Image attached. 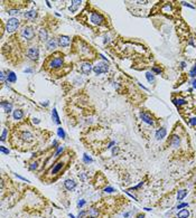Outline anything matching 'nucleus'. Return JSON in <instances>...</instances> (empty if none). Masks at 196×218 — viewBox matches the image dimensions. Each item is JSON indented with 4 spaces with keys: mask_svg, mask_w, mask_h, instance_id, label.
<instances>
[{
    "mask_svg": "<svg viewBox=\"0 0 196 218\" xmlns=\"http://www.w3.org/2000/svg\"><path fill=\"white\" fill-rule=\"evenodd\" d=\"M7 76H8L7 82H9V83H15L16 81H17V76H16V74L14 72H11V70H9V72H8Z\"/></svg>",
    "mask_w": 196,
    "mask_h": 218,
    "instance_id": "nucleus-21",
    "label": "nucleus"
},
{
    "mask_svg": "<svg viewBox=\"0 0 196 218\" xmlns=\"http://www.w3.org/2000/svg\"><path fill=\"white\" fill-rule=\"evenodd\" d=\"M192 85H193L194 89H196V78H194V80L192 81Z\"/></svg>",
    "mask_w": 196,
    "mask_h": 218,
    "instance_id": "nucleus-48",
    "label": "nucleus"
},
{
    "mask_svg": "<svg viewBox=\"0 0 196 218\" xmlns=\"http://www.w3.org/2000/svg\"><path fill=\"white\" fill-rule=\"evenodd\" d=\"M146 78L149 83H154L155 82V75L152 72H147L146 73Z\"/></svg>",
    "mask_w": 196,
    "mask_h": 218,
    "instance_id": "nucleus-27",
    "label": "nucleus"
},
{
    "mask_svg": "<svg viewBox=\"0 0 196 218\" xmlns=\"http://www.w3.org/2000/svg\"><path fill=\"white\" fill-rule=\"evenodd\" d=\"M70 217H71V218H75V217H74V216L72 215V214H70Z\"/></svg>",
    "mask_w": 196,
    "mask_h": 218,
    "instance_id": "nucleus-56",
    "label": "nucleus"
},
{
    "mask_svg": "<svg viewBox=\"0 0 196 218\" xmlns=\"http://www.w3.org/2000/svg\"><path fill=\"white\" fill-rule=\"evenodd\" d=\"M85 214H86V213H85L84 210H82V211H81L80 214H78V216H77V218H83V217H84V215H85Z\"/></svg>",
    "mask_w": 196,
    "mask_h": 218,
    "instance_id": "nucleus-44",
    "label": "nucleus"
},
{
    "mask_svg": "<svg viewBox=\"0 0 196 218\" xmlns=\"http://www.w3.org/2000/svg\"><path fill=\"white\" fill-rule=\"evenodd\" d=\"M8 14H9L10 16H16V15L19 14V10L18 9H10L9 11H8Z\"/></svg>",
    "mask_w": 196,
    "mask_h": 218,
    "instance_id": "nucleus-34",
    "label": "nucleus"
},
{
    "mask_svg": "<svg viewBox=\"0 0 196 218\" xmlns=\"http://www.w3.org/2000/svg\"><path fill=\"white\" fill-rule=\"evenodd\" d=\"M113 191H114V189H113L112 187H107L104 189V192H109L110 193V192H113Z\"/></svg>",
    "mask_w": 196,
    "mask_h": 218,
    "instance_id": "nucleus-41",
    "label": "nucleus"
},
{
    "mask_svg": "<svg viewBox=\"0 0 196 218\" xmlns=\"http://www.w3.org/2000/svg\"><path fill=\"white\" fill-rule=\"evenodd\" d=\"M1 106H2V109L5 110L6 113H10L11 110H13V104L9 102H1Z\"/></svg>",
    "mask_w": 196,
    "mask_h": 218,
    "instance_id": "nucleus-19",
    "label": "nucleus"
},
{
    "mask_svg": "<svg viewBox=\"0 0 196 218\" xmlns=\"http://www.w3.org/2000/svg\"><path fill=\"white\" fill-rule=\"evenodd\" d=\"M7 134H8V130H7V129H3V130H2V134H1V141H2V142L6 140Z\"/></svg>",
    "mask_w": 196,
    "mask_h": 218,
    "instance_id": "nucleus-33",
    "label": "nucleus"
},
{
    "mask_svg": "<svg viewBox=\"0 0 196 218\" xmlns=\"http://www.w3.org/2000/svg\"><path fill=\"white\" fill-rule=\"evenodd\" d=\"M118 151H119V149H118V146H113V149H112V154L114 156V154L118 153Z\"/></svg>",
    "mask_w": 196,
    "mask_h": 218,
    "instance_id": "nucleus-43",
    "label": "nucleus"
},
{
    "mask_svg": "<svg viewBox=\"0 0 196 218\" xmlns=\"http://www.w3.org/2000/svg\"><path fill=\"white\" fill-rule=\"evenodd\" d=\"M27 56H28L31 61H37V59L39 58V49L36 46L30 47V48L28 49V51H27Z\"/></svg>",
    "mask_w": 196,
    "mask_h": 218,
    "instance_id": "nucleus-5",
    "label": "nucleus"
},
{
    "mask_svg": "<svg viewBox=\"0 0 196 218\" xmlns=\"http://www.w3.org/2000/svg\"><path fill=\"white\" fill-rule=\"evenodd\" d=\"M88 215H89V217L90 218H97V216H99V210H97L96 208H91L89 210V213H88Z\"/></svg>",
    "mask_w": 196,
    "mask_h": 218,
    "instance_id": "nucleus-23",
    "label": "nucleus"
},
{
    "mask_svg": "<svg viewBox=\"0 0 196 218\" xmlns=\"http://www.w3.org/2000/svg\"><path fill=\"white\" fill-rule=\"evenodd\" d=\"M83 160H84L85 163H91V162L93 161L92 158H91V157H89L88 154H85V153L83 154Z\"/></svg>",
    "mask_w": 196,
    "mask_h": 218,
    "instance_id": "nucleus-29",
    "label": "nucleus"
},
{
    "mask_svg": "<svg viewBox=\"0 0 196 218\" xmlns=\"http://www.w3.org/2000/svg\"><path fill=\"white\" fill-rule=\"evenodd\" d=\"M24 72H25V73H31V72H33V69H31V68H26Z\"/></svg>",
    "mask_w": 196,
    "mask_h": 218,
    "instance_id": "nucleus-49",
    "label": "nucleus"
},
{
    "mask_svg": "<svg viewBox=\"0 0 196 218\" xmlns=\"http://www.w3.org/2000/svg\"><path fill=\"white\" fill-rule=\"evenodd\" d=\"M108 69H109V65L107 64V63H104V62H99V63H96V64L93 66V72L95 73L96 75L107 73Z\"/></svg>",
    "mask_w": 196,
    "mask_h": 218,
    "instance_id": "nucleus-2",
    "label": "nucleus"
},
{
    "mask_svg": "<svg viewBox=\"0 0 196 218\" xmlns=\"http://www.w3.org/2000/svg\"><path fill=\"white\" fill-rule=\"evenodd\" d=\"M63 63H64L63 58L60 57V56H57V57H55V58H53L52 61H50L49 67H50V68H58V67L63 66Z\"/></svg>",
    "mask_w": 196,
    "mask_h": 218,
    "instance_id": "nucleus-6",
    "label": "nucleus"
},
{
    "mask_svg": "<svg viewBox=\"0 0 196 218\" xmlns=\"http://www.w3.org/2000/svg\"><path fill=\"white\" fill-rule=\"evenodd\" d=\"M36 16H37L36 10H29V11H27V13L24 14V17L27 18V19H30V20H33V19L36 18Z\"/></svg>",
    "mask_w": 196,
    "mask_h": 218,
    "instance_id": "nucleus-17",
    "label": "nucleus"
},
{
    "mask_svg": "<svg viewBox=\"0 0 196 218\" xmlns=\"http://www.w3.org/2000/svg\"><path fill=\"white\" fill-rule=\"evenodd\" d=\"M81 5V1H77V0H73V1H71V6H70V11L71 13H75L77 10V8L80 7Z\"/></svg>",
    "mask_w": 196,
    "mask_h": 218,
    "instance_id": "nucleus-16",
    "label": "nucleus"
},
{
    "mask_svg": "<svg viewBox=\"0 0 196 218\" xmlns=\"http://www.w3.org/2000/svg\"><path fill=\"white\" fill-rule=\"evenodd\" d=\"M63 167H64V162H57V163L52 168V170H50V174H53V176L54 174H57L62 170Z\"/></svg>",
    "mask_w": 196,
    "mask_h": 218,
    "instance_id": "nucleus-13",
    "label": "nucleus"
},
{
    "mask_svg": "<svg viewBox=\"0 0 196 218\" xmlns=\"http://www.w3.org/2000/svg\"><path fill=\"white\" fill-rule=\"evenodd\" d=\"M91 70H92V65L90 63H83L81 65V72L84 75H89Z\"/></svg>",
    "mask_w": 196,
    "mask_h": 218,
    "instance_id": "nucleus-11",
    "label": "nucleus"
},
{
    "mask_svg": "<svg viewBox=\"0 0 196 218\" xmlns=\"http://www.w3.org/2000/svg\"><path fill=\"white\" fill-rule=\"evenodd\" d=\"M39 122H41V121H39V119H36V117L33 119V123H34V124H38Z\"/></svg>",
    "mask_w": 196,
    "mask_h": 218,
    "instance_id": "nucleus-46",
    "label": "nucleus"
},
{
    "mask_svg": "<svg viewBox=\"0 0 196 218\" xmlns=\"http://www.w3.org/2000/svg\"><path fill=\"white\" fill-rule=\"evenodd\" d=\"M29 168H30V170H36V169L38 168V162H36V161L33 162V163L30 164V167H29Z\"/></svg>",
    "mask_w": 196,
    "mask_h": 218,
    "instance_id": "nucleus-38",
    "label": "nucleus"
},
{
    "mask_svg": "<svg viewBox=\"0 0 196 218\" xmlns=\"http://www.w3.org/2000/svg\"><path fill=\"white\" fill-rule=\"evenodd\" d=\"M169 143H170V145L174 149H178L179 148V146H180V138H179L178 134H172V135L170 137Z\"/></svg>",
    "mask_w": 196,
    "mask_h": 218,
    "instance_id": "nucleus-8",
    "label": "nucleus"
},
{
    "mask_svg": "<svg viewBox=\"0 0 196 218\" xmlns=\"http://www.w3.org/2000/svg\"><path fill=\"white\" fill-rule=\"evenodd\" d=\"M114 144H116V142H114V141H112L111 143H110V144L108 145V149H111V148H113V145H114Z\"/></svg>",
    "mask_w": 196,
    "mask_h": 218,
    "instance_id": "nucleus-47",
    "label": "nucleus"
},
{
    "mask_svg": "<svg viewBox=\"0 0 196 218\" xmlns=\"http://www.w3.org/2000/svg\"><path fill=\"white\" fill-rule=\"evenodd\" d=\"M180 65H182V68H184V67L186 66V63L185 62H182V63H180Z\"/></svg>",
    "mask_w": 196,
    "mask_h": 218,
    "instance_id": "nucleus-52",
    "label": "nucleus"
},
{
    "mask_svg": "<svg viewBox=\"0 0 196 218\" xmlns=\"http://www.w3.org/2000/svg\"><path fill=\"white\" fill-rule=\"evenodd\" d=\"M137 218H145V216L143 215H138V217H137Z\"/></svg>",
    "mask_w": 196,
    "mask_h": 218,
    "instance_id": "nucleus-55",
    "label": "nucleus"
},
{
    "mask_svg": "<svg viewBox=\"0 0 196 218\" xmlns=\"http://www.w3.org/2000/svg\"><path fill=\"white\" fill-rule=\"evenodd\" d=\"M129 215H130V213H124L123 217H124V218H128V217H129Z\"/></svg>",
    "mask_w": 196,
    "mask_h": 218,
    "instance_id": "nucleus-51",
    "label": "nucleus"
},
{
    "mask_svg": "<svg viewBox=\"0 0 196 218\" xmlns=\"http://www.w3.org/2000/svg\"><path fill=\"white\" fill-rule=\"evenodd\" d=\"M186 207H188V204L187 203H182V204H179V205H177V209H183V208H186Z\"/></svg>",
    "mask_w": 196,
    "mask_h": 218,
    "instance_id": "nucleus-36",
    "label": "nucleus"
},
{
    "mask_svg": "<svg viewBox=\"0 0 196 218\" xmlns=\"http://www.w3.org/2000/svg\"><path fill=\"white\" fill-rule=\"evenodd\" d=\"M189 123H191V125L196 126V117H192V119H189Z\"/></svg>",
    "mask_w": 196,
    "mask_h": 218,
    "instance_id": "nucleus-40",
    "label": "nucleus"
},
{
    "mask_svg": "<svg viewBox=\"0 0 196 218\" xmlns=\"http://www.w3.org/2000/svg\"><path fill=\"white\" fill-rule=\"evenodd\" d=\"M162 68H159V67H157V66H155L154 68H152V73H156V74H162Z\"/></svg>",
    "mask_w": 196,
    "mask_h": 218,
    "instance_id": "nucleus-35",
    "label": "nucleus"
},
{
    "mask_svg": "<svg viewBox=\"0 0 196 218\" xmlns=\"http://www.w3.org/2000/svg\"><path fill=\"white\" fill-rule=\"evenodd\" d=\"M21 139H22L24 141H31V140H33V134H31L30 132H28V131H26V132H22Z\"/></svg>",
    "mask_w": 196,
    "mask_h": 218,
    "instance_id": "nucleus-25",
    "label": "nucleus"
},
{
    "mask_svg": "<svg viewBox=\"0 0 196 218\" xmlns=\"http://www.w3.org/2000/svg\"><path fill=\"white\" fill-rule=\"evenodd\" d=\"M187 193H188L187 189H180V190H178V191H177V200L178 201H182L184 198L187 196Z\"/></svg>",
    "mask_w": 196,
    "mask_h": 218,
    "instance_id": "nucleus-18",
    "label": "nucleus"
},
{
    "mask_svg": "<svg viewBox=\"0 0 196 218\" xmlns=\"http://www.w3.org/2000/svg\"><path fill=\"white\" fill-rule=\"evenodd\" d=\"M166 134H167V130L165 128H160L156 131V139L157 140H163L166 137Z\"/></svg>",
    "mask_w": 196,
    "mask_h": 218,
    "instance_id": "nucleus-12",
    "label": "nucleus"
},
{
    "mask_svg": "<svg viewBox=\"0 0 196 218\" xmlns=\"http://www.w3.org/2000/svg\"><path fill=\"white\" fill-rule=\"evenodd\" d=\"M172 103H174L175 105H177V106L187 104V102L185 100H183V98H172Z\"/></svg>",
    "mask_w": 196,
    "mask_h": 218,
    "instance_id": "nucleus-26",
    "label": "nucleus"
},
{
    "mask_svg": "<svg viewBox=\"0 0 196 218\" xmlns=\"http://www.w3.org/2000/svg\"><path fill=\"white\" fill-rule=\"evenodd\" d=\"M139 115H140V119L145 122V123H147L149 125H154V123H155L154 119L151 117V115H149L148 113H146V112H140Z\"/></svg>",
    "mask_w": 196,
    "mask_h": 218,
    "instance_id": "nucleus-7",
    "label": "nucleus"
},
{
    "mask_svg": "<svg viewBox=\"0 0 196 218\" xmlns=\"http://www.w3.org/2000/svg\"><path fill=\"white\" fill-rule=\"evenodd\" d=\"M15 176L17 177V178H19V179H21V180H24V181H26V182H29V180H27L26 178H24V177H21V176H19V174H17V173H15Z\"/></svg>",
    "mask_w": 196,
    "mask_h": 218,
    "instance_id": "nucleus-42",
    "label": "nucleus"
},
{
    "mask_svg": "<svg viewBox=\"0 0 196 218\" xmlns=\"http://www.w3.org/2000/svg\"><path fill=\"white\" fill-rule=\"evenodd\" d=\"M38 37L41 39L42 42H45L47 40V37H48V34H47V30L45 28H41L38 31Z\"/></svg>",
    "mask_w": 196,
    "mask_h": 218,
    "instance_id": "nucleus-15",
    "label": "nucleus"
},
{
    "mask_svg": "<svg viewBox=\"0 0 196 218\" xmlns=\"http://www.w3.org/2000/svg\"><path fill=\"white\" fill-rule=\"evenodd\" d=\"M13 116L15 120H21L22 116H24V113H22V111L21 110H15L14 111V113H13Z\"/></svg>",
    "mask_w": 196,
    "mask_h": 218,
    "instance_id": "nucleus-22",
    "label": "nucleus"
},
{
    "mask_svg": "<svg viewBox=\"0 0 196 218\" xmlns=\"http://www.w3.org/2000/svg\"><path fill=\"white\" fill-rule=\"evenodd\" d=\"M84 205H85V200H84V199H82V200H80V201L77 203V207H78V208H82Z\"/></svg>",
    "mask_w": 196,
    "mask_h": 218,
    "instance_id": "nucleus-39",
    "label": "nucleus"
},
{
    "mask_svg": "<svg viewBox=\"0 0 196 218\" xmlns=\"http://www.w3.org/2000/svg\"><path fill=\"white\" fill-rule=\"evenodd\" d=\"M53 146H55V148H57V141H56V140H54V141H53Z\"/></svg>",
    "mask_w": 196,
    "mask_h": 218,
    "instance_id": "nucleus-50",
    "label": "nucleus"
},
{
    "mask_svg": "<svg viewBox=\"0 0 196 218\" xmlns=\"http://www.w3.org/2000/svg\"><path fill=\"white\" fill-rule=\"evenodd\" d=\"M19 27V20L17 18H10V19H8V21H7V25H6V30H7V33H14V31L17 30V28Z\"/></svg>",
    "mask_w": 196,
    "mask_h": 218,
    "instance_id": "nucleus-1",
    "label": "nucleus"
},
{
    "mask_svg": "<svg viewBox=\"0 0 196 218\" xmlns=\"http://www.w3.org/2000/svg\"><path fill=\"white\" fill-rule=\"evenodd\" d=\"M34 29L31 28V27L29 26H26V27H24V28L21 29V37H24L25 39H27V40H30V39H33L34 38Z\"/></svg>",
    "mask_w": 196,
    "mask_h": 218,
    "instance_id": "nucleus-4",
    "label": "nucleus"
},
{
    "mask_svg": "<svg viewBox=\"0 0 196 218\" xmlns=\"http://www.w3.org/2000/svg\"><path fill=\"white\" fill-rule=\"evenodd\" d=\"M52 119L54 120V122L56 124L61 123V120H60V116H58V114H57V110L56 109H53V111H52Z\"/></svg>",
    "mask_w": 196,
    "mask_h": 218,
    "instance_id": "nucleus-24",
    "label": "nucleus"
},
{
    "mask_svg": "<svg viewBox=\"0 0 196 218\" xmlns=\"http://www.w3.org/2000/svg\"><path fill=\"white\" fill-rule=\"evenodd\" d=\"M64 187L67 189L68 191H72V190H74L76 187V182L74 180H72V179H66L64 181Z\"/></svg>",
    "mask_w": 196,
    "mask_h": 218,
    "instance_id": "nucleus-9",
    "label": "nucleus"
},
{
    "mask_svg": "<svg viewBox=\"0 0 196 218\" xmlns=\"http://www.w3.org/2000/svg\"><path fill=\"white\" fill-rule=\"evenodd\" d=\"M188 217H189L188 209H180L177 214V218H188Z\"/></svg>",
    "mask_w": 196,
    "mask_h": 218,
    "instance_id": "nucleus-20",
    "label": "nucleus"
},
{
    "mask_svg": "<svg viewBox=\"0 0 196 218\" xmlns=\"http://www.w3.org/2000/svg\"><path fill=\"white\" fill-rule=\"evenodd\" d=\"M90 22H91L92 25L100 26L104 22V17L99 13H92L91 16H90Z\"/></svg>",
    "mask_w": 196,
    "mask_h": 218,
    "instance_id": "nucleus-3",
    "label": "nucleus"
},
{
    "mask_svg": "<svg viewBox=\"0 0 196 218\" xmlns=\"http://www.w3.org/2000/svg\"><path fill=\"white\" fill-rule=\"evenodd\" d=\"M43 105H45V106H48V102H47V101H46L45 103H43Z\"/></svg>",
    "mask_w": 196,
    "mask_h": 218,
    "instance_id": "nucleus-53",
    "label": "nucleus"
},
{
    "mask_svg": "<svg viewBox=\"0 0 196 218\" xmlns=\"http://www.w3.org/2000/svg\"><path fill=\"white\" fill-rule=\"evenodd\" d=\"M57 45H58V42L56 40V39H54V38H52V39H48L47 40V49H49V50H53V49H55L57 47Z\"/></svg>",
    "mask_w": 196,
    "mask_h": 218,
    "instance_id": "nucleus-14",
    "label": "nucleus"
},
{
    "mask_svg": "<svg viewBox=\"0 0 196 218\" xmlns=\"http://www.w3.org/2000/svg\"><path fill=\"white\" fill-rule=\"evenodd\" d=\"M189 76L193 77V78L196 77V64H195L193 67H192V69L189 70Z\"/></svg>",
    "mask_w": 196,
    "mask_h": 218,
    "instance_id": "nucleus-28",
    "label": "nucleus"
},
{
    "mask_svg": "<svg viewBox=\"0 0 196 218\" xmlns=\"http://www.w3.org/2000/svg\"><path fill=\"white\" fill-rule=\"evenodd\" d=\"M71 43V39L68 36H61L58 39V45L61 47H67Z\"/></svg>",
    "mask_w": 196,
    "mask_h": 218,
    "instance_id": "nucleus-10",
    "label": "nucleus"
},
{
    "mask_svg": "<svg viewBox=\"0 0 196 218\" xmlns=\"http://www.w3.org/2000/svg\"><path fill=\"white\" fill-rule=\"evenodd\" d=\"M63 151H64V146H58V148H57V151L55 152V154H54V157H55V158H58V157H60V154H61Z\"/></svg>",
    "mask_w": 196,
    "mask_h": 218,
    "instance_id": "nucleus-30",
    "label": "nucleus"
},
{
    "mask_svg": "<svg viewBox=\"0 0 196 218\" xmlns=\"http://www.w3.org/2000/svg\"><path fill=\"white\" fill-rule=\"evenodd\" d=\"M182 3H183L184 6H186V7H189V8H192V9H193V8H194V7L192 6V5H189V3H188V2H185V1H183Z\"/></svg>",
    "mask_w": 196,
    "mask_h": 218,
    "instance_id": "nucleus-45",
    "label": "nucleus"
},
{
    "mask_svg": "<svg viewBox=\"0 0 196 218\" xmlns=\"http://www.w3.org/2000/svg\"><path fill=\"white\" fill-rule=\"evenodd\" d=\"M100 57H101L102 59H107V57H104V56H103V55H100ZM107 61H108V59H107Z\"/></svg>",
    "mask_w": 196,
    "mask_h": 218,
    "instance_id": "nucleus-54",
    "label": "nucleus"
},
{
    "mask_svg": "<svg viewBox=\"0 0 196 218\" xmlns=\"http://www.w3.org/2000/svg\"><path fill=\"white\" fill-rule=\"evenodd\" d=\"M57 135L62 138V139H64L65 138V132H64V130H63L62 128H58L57 129Z\"/></svg>",
    "mask_w": 196,
    "mask_h": 218,
    "instance_id": "nucleus-31",
    "label": "nucleus"
},
{
    "mask_svg": "<svg viewBox=\"0 0 196 218\" xmlns=\"http://www.w3.org/2000/svg\"><path fill=\"white\" fill-rule=\"evenodd\" d=\"M7 78H8V76L5 74V72H3V70H1V72H0V80H1V83H5Z\"/></svg>",
    "mask_w": 196,
    "mask_h": 218,
    "instance_id": "nucleus-32",
    "label": "nucleus"
},
{
    "mask_svg": "<svg viewBox=\"0 0 196 218\" xmlns=\"http://www.w3.org/2000/svg\"><path fill=\"white\" fill-rule=\"evenodd\" d=\"M0 151H1L2 153H5V154H9V150H8L6 146H3V145L0 146Z\"/></svg>",
    "mask_w": 196,
    "mask_h": 218,
    "instance_id": "nucleus-37",
    "label": "nucleus"
}]
</instances>
